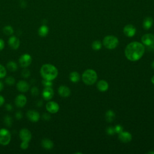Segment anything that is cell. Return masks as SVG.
<instances>
[{
  "label": "cell",
  "instance_id": "cell-18",
  "mask_svg": "<svg viewBox=\"0 0 154 154\" xmlns=\"http://www.w3.org/2000/svg\"><path fill=\"white\" fill-rule=\"evenodd\" d=\"M42 146L46 150H50L54 147L53 142L49 138H44L41 142Z\"/></svg>",
  "mask_w": 154,
  "mask_h": 154
},
{
  "label": "cell",
  "instance_id": "cell-41",
  "mask_svg": "<svg viewBox=\"0 0 154 154\" xmlns=\"http://www.w3.org/2000/svg\"><path fill=\"white\" fill-rule=\"evenodd\" d=\"M42 103H43V102H42V100H38L37 102V106H39V107H41L42 105Z\"/></svg>",
  "mask_w": 154,
  "mask_h": 154
},
{
  "label": "cell",
  "instance_id": "cell-9",
  "mask_svg": "<svg viewBox=\"0 0 154 154\" xmlns=\"http://www.w3.org/2000/svg\"><path fill=\"white\" fill-rule=\"evenodd\" d=\"M142 43L147 46H150L154 44V35L152 34H144L141 37Z\"/></svg>",
  "mask_w": 154,
  "mask_h": 154
},
{
  "label": "cell",
  "instance_id": "cell-22",
  "mask_svg": "<svg viewBox=\"0 0 154 154\" xmlns=\"http://www.w3.org/2000/svg\"><path fill=\"white\" fill-rule=\"evenodd\" d=\"M69 78L72 82H78L80 79V76L77 72H72L70 73Z\"/></svg>",
  "mask_w": 154,
  "mask_h": 154
},
{
  "label": "cell",
  "instance_id": "cell-5",
  "mask_svg": "<svg viewBox=\"0 0 154 154\" xmlns=\"http://www.w3.org/2000/svg\"><path fill=\"white\" fill-rule=\"evenodd\" d=\"M11 134L10 131L5 128L0 129V144L7 146L11 141Z\"/></svg>",
  "mask_w": 154,
  "mask_h": 154
},
{
  "label": "cell",
  "instance_id": "cell-32",
  "mask_svg": "<svg viewBox=\"0 0 154 154\" xmlns=\"http://www.w3.org/2000/svg\"><path fill=\"white\" fill-rule=\"evenodd\" d=\"M31 93L32 95L34 96H37V95L38 94V93H39L38 88L37 87H33L31 88Z\"/></svg>",
  "mask_w": 154,
  "mask_h": 154
},
{
  "label": "cell",
  "instance_id": "cell-29",
  "mask_svg": "<svg viewBox=\"0 0 154 154\" xmlns=\"http://www.w3.org/2000/svg\"><path fill=\"white\" fill-rule=\"evenodd\" d=\"M7 71L6 69L4 67V66L2 64H0V79H2L4 78L6 76Z\"/></svg>",
  "mask_w": 154,
  "mask_h": 154
},
{
  "label": "cell",
  "instance_id": "cell-34",
  "mask_svg": "<svg viewBox=\"0 0 154 154\" xmlns=\"http://www.w3.org/2000/svg\"><path fill=\"white\" fill-rule=\"evenodd\" d=\"M114 128L115 132H116V133L120 134V132H122L123 131V127L122 126H120V125H116Z\"/></svg>",
  "mask_w": 154,
  "mask_h": 154
},
{
  "label": "cell",
  "instance_id": "cell-1",
  "mask_svg": "<svg viewBox=\"0 0 154 154\" xmlns=\"http://www.w3.org/2000/svg\"><path fill=\"white\" fill-rule=\"evenodd\" d=\"M145 51L144 45L137 42H133L128 44L125 51L126 57L132 61L140 60L143 55Z\"/></svg>",
  "mask_w": 154,
  "mask_h": 154
},
{
  "label": "cell",
  "instance_id": "cell-20",
  "mask_svg": "<svg viewBox=\"0 0 154 154\" xmlns=\"http://www.w3.org/2000/svg\"><path fill=\"white\" fill-rule=\"evenodd\" d=\"M48 32H49V28L45 25H42L38 29V34L41 37H45L46 35H48Z\"/></svg>",
  "mask_w": 154,
  "mask_h": 154
},
{
  "label": "cell",
  "instance_id": "cell-16",
  "mask_svg": "<svg viewBox=\"0 0 154 154\" xmlns=\"http://www.w3.org/2000/svg\"><path fill=\"white\" fill-rule=\"evenodd\" d=\"M119 138L121 141L123 143H128L132 140V135L129 132L122 131L119 134Z\"/></svg>",
  "mask_w": 154,
  "mask_h": 154
},
{
  "label": "cell",
  "instance_id": "cell-39",
  "mask_svg": "<svg viewBox=\"0 0 154 154\" xmlns=\"http://www.w3.org/2000/svg\"><path fill=\"white\" fill-rule=\"evenodd\" d=\"M5 46V43H4V42L2 39L0 38V51L4 49Z\"/></svg>",
  "mask_w": 154,
  "mask_h": 154
},
{
  "label": "cell",
  "instance_id": "cell-12",
  "mask_svg": "<svg viewBox=\"0 0 154 154\" xmlns=\"http://www.w3.org/2000/svg\"><path fill=\"white\" fill-rule=\"evenodd\" d=\"M27 102V99L26 96L23 94H19L17 95L14 100V102L16 105L19 108H22L23 107Z\"/></svg>",
  "mask_w": 154,
  "mask_h": 154
},
{
  "label": "cell",
  "instance_id": "cell-10",
  "mask_svg": "<svg viewBox=\"0 0 154 154\" xmlns=\"http://www.w3.org/2000/svg\"><path fill=\"white\" fill-rule=\"evenodd\" d=\"M28 119L32 122H37L40 119V114L35 110L30 109L26 112Z\"/></svg>",
  "mask_w": 154,
  "mask_h": 154
},
{
  "label": "cell",
  "instance_id": "cell-35",
  "mask_svg": "<svg viewBox=\"0 0 154 154\" xmlns=\"http://www.w3.org/2000/svg\"><path fill=\"white\" fill-rule=\"evenodd\" d=\"M106 132L108 134L112 135L115 133V131H114V128L112 127H109L106 129Z\"/></svg>",
  "mask_w": 154,
  "mask_h": 154
},
{
  "label": "cell",
  "instance_id": "cell-4",
  "mask_svg": "<svg viewBox=\"0 0 154 154\" xmlns=\"http://www.w3.org/2000/svg\"><path fill=\"white\" fill-rule=\"evenodd\" d=\"M103 43L105 47L107 49H113L117 46L119 40L114 35H107L103 38Z\"/></svg>",
  "mask_w": 154,
  "mask_h": 154
},
{
  "label": "cell",
  "instance_id": "cell-45",
  "mask_svg": "<svg viewBox=\"0 0 154 154\" xmlns=\"http://www.w3.org/2000/svg\"><path fill=\"white\" fill-rule=\"evenodd\" d=\"M148 153H154L153 152H149Z\"/></svg>",
  "mask_w": 154,
  "mask_h": 154
},
{
  "label": "cell",
  "instance_id": "cell-43",
  "mask_svg": "<svg viewBox=\"0 0 154 154\" xmlns=\"http://www.w3.org/2000/svg\"><path fill=\"white\" fill-rule=\"evenodd\" d=\"M151 81H152V82L154 84V76L152 78V79H151Z\"/></svg>",
  "mask_w": 154,
  "mask_h": 154
},
{
  "label": "cell",
  "instance_id": "cell-14",
  "mask_svg": "<svg viewBox=\"0 0 154 154\" xmlns=\"http://www.w3.org/2000/svg\"><path fill=\"white\" fill-rule=\"evenodd\" d=\"M8 43L13 49H17L20 46V40L17 37L13 35L9 38Z\"/></svg>",
  "mask_w": 154,
  "mask_h": 154
},
{
  "label": "cell",
  "instance_id": "cell-36",
  "mask_svg": "<svg viewBox=\"0 0 154 154\" xmlns=\"http://www.w3.org/2000/svg\"><path fill=\"white\" fill-rule=\"evenodd\" d=\"M42 119H43V120H46V121H48V120H50L51 116H50V115H49V114H48V113H44V114H43V115H42Z\"/></svg>",
  "mask_w": 154,
  "mask_h": 154
},
{
  "label": "cell",
  "instance_id": "cell-28",
  "mask_svg": "<svg viewBox=\"0 0 154 154\" xmlns=\"http://www.w3.org/2000/svg\"><path fill=\"white\" fill-rule=\"evenodd\" d=\"M5 83L7 84V85H12L14 84L15 82V79L11 76H8L5 78Z\"/></svg>",
  "mask_w": 154,
  "mask_h": 154
},
{
  "label": "cell",
  "instance_id": "cell-25",
  "mask_svg": "<svg viewBox=\"0 0 154 154\" xmlns=\"http://www.w3.org/2000/svg\"><path fill=\"white\" fill-rule=\"evenodd\" d=\"M3 32L5 34H6L7 35H10L13 34L14 30H13V28L11 26L7 25L5 27H4Z\"/></svg>",
  "mask_w": 154,
  "mask_h": 154
},
{
  "label": "cell",
  "instance_id": "cell-21",
  "mask_svg": "<svg viewBox=\"0 0 154 154\" xmlns=\"http://www.w3.org/2000/svg\"><path fill=\"white\" fill-rule=\"evenodd\" d=\"M153 24V19L150 17H146L143 21V27L145 29H149Z\"/></svg>",
  "mask_w": 154,
  "mask_h": 154
},
{
  "label": "cell",
  "instance_id": "cell-27",
  "mask_svg": "<svg viewBox=\"0 0 154 154\" xmlns=\"http://www.w3.org/2000/svg\"><path fill=\"white\" fill-rule=\"evenodd\" d=\"M102 47V43H100V41L98 40H96L94 42H93L92 43V48L94 50H99Z\"/></svg>",
  "mask_w": 154,
  "mask_h": 154
},
{
  "label": "cell",
  "instance_id": "cell-30",
  "mask_svg": "<svg viewBox=\"0 0 154 154\" xmlns=\"http://www.w3.org/2000/svg\"><path fill=\"white\" fill-rule=\"evenodd\" d=\"M31 75L30 71L27 69H24L22 71V76L25 78H28Z\"/></svg>",
  "mask_w": 154,
  "mask_h": 154
},
{
  "label": "cell",
  "instance_id": "cell-2",
  "mask_svg": "<svg viewBox=\"0 0 154 154\" xmlns=\"http://www.w3.org/2000/svg\"><path fill=\"white\" fill-rule=\"evenodd\" d=\"M58 73L57 69L52 64H45L41 67L40 74L43 79L52 81L57 78Z\"/></svg>",
  "mask_w": 154,
  "mask_h": 154
},
{
  "label": "cell",
  "instance_id": "cell-17",
  "mask_svg": "<svg viewBox=\"0 0 154 154\" xmlns=\"http://www.w3.org/2000/svg\"><path fill=\"white\" fill-rule=\"evenodd\" d=\"M59 94L63 97H68L70 94V89L65 85H61L58 90Z\"/></svg>",
  "mask_w": 154,
  "mask_h": 154
},
{
  "label": "cell",
  "instance_id": "cell-3",
  "mask_svg": "<svg viewBox=\"0 0 154 154\" xmlns=\"http://www.w3.org/2000/svg\"><path fill=\"white\" fill-rule=\"evenodd\" d=\"M97 76L96 72L92 69H87L84 72L82 75L83 82L87 85H92L97 80Z\"/></svg>",
  "mask_w": 154,
  "mask_h": 154
},
{
  "label": "cell",
  "instance_id": "cell-40",
  "mask_svg": "<svg viewBox=\"0 0 154 154\" xmlns=\"http://www.w3.org/2000/svg\"><path fill=\"white\" fill-rule=\"evenodd\" d=\"M4 101H5V99H4V97L0 95V106L4 104Z\"/></svg>",
  "mask_w": 154,
  "mask_h": 154
},
{
  "label": "cell",
  "instance_id": "cell-24",
  "mask_svg": "<svg viewBox=\"0 0 154 154\" xmlns=\"http://www.w3.org/2000/svg\"><path fill=\"white\" fill-rule=\"evenodd\" d=\"M7 67L10 71L15 72L17 69V65L14 61H8V63L7 64Z\"/></svg>",
  "mask_w": 154,
  "mask_h": 154
},
{
  "label": "cell",
  "instance_id": "cell-31",
  "mask_svg": "<svg viewBox=\"0 0 154 154\" xmlns=\"http://www.w3.org/2000/svg\"><path fill=\"white\" fill-rule=\"evenodd\" d=\"M42 83L45 87H51L52 85V82H51V81L46 79H43Z\"/></svg>",
  "mask_w": 154,
  "mask_h": 154
},
{
  "label": "cell",
  "instance_id": "cell-6",
  "mask_svg": "<svg viewBox=\"0 0 154 154\" xmlns=\"http://www.w3.org/2000/svg\"><path fill=\"white\" fill-rule=\"evenodd\" d=\"M19 62L22 67L26 68L29 66L32 62L31 56L28 54H24L20 57Z\"/></svg>",
  "mask_w": 154,
  "mask_h": 154
},
{
  "label": "cell",
  "instance_id": "cell-19",
  "mask_svg": "<svg viewBox=\"0 0 154 154\" xmlns=\"http://www.w3.org/2000/svg\"><path fill=\"white\" fill-rule=\"evenodd\" d=\"M97 87L100 91H105L108 88V84L105 80H100L97 82Z\"/></svg>",
  "mask_w": 154,
  "mask_h": 154
},
{
  "label": "cell",
  "instance_id": "cell-42",
  "mask_svg": "<svg viewBox=\"0 0 154 154\" xmlns=\"http://www.w3.org/2000/svg\"><path fill=\"white\" fill-rule=\"evenodd\" d=\"M3 88H4V84L1 81H0V91H1Z\"/></svg>",
  "mask_w": 154,
  "mask_h": 154
},
{
  "label": "cell",
  "instance_id": "cell-15",
  "mask_svg": "<svg viewBox=\"0 0 154 154\" xmlns=\"http://www.w3.org/2000/svg\"><path fill=\"white\" fill-rule=\"evenodd\" d=\"M16 87L19 91L22 93H25L28 91V90H29V85L26 81L23 80H20L17 83Z\"/></svg>",
  "mask_w": 154,
  "mask_h": 154
},
{
  "label": "cell",
  "instance_id": "cell-13",
  "mask_svg": "<svg viewBox=\"0 0 154 154\" xmlns=\"http://www.w3.org/2000/svg\"><path fill=\"white\" fill-rule=\"evenodd\" d=\"M124 34L129 37H133L136 32V28L132 25H127L123 28Z\"/></svg>",
  "mask_w": 154,
  "mask_h": 154
},
{
  "label": "cell",
  "instance_id": "cell-7",
  "mask_svg": "<svg viewBox=\"0 0 154 154\" xmlns=\"http://www.w3.org/2000/svg\"><path fill=\"white\" fill-rule=\"evenodd\" d=\"M19 137L22 141L29 142L31 139L32 135L29 129L26 128H23L19 132Z\"/></svg>",
  "mask_w": 154,
  "mask_h": 154
},
{
  "label": "cell",
  "instance_id": "cell-23",
  "mask_svg": "<svg viewBox=\"0 0 154 154\" xmlns=\"http://www.w3.org/2000/svg\"><path fill=\"white\" fill-rule=\"evenodd\" d=\"M105 118L107 122H111L115 119V114L112 110H108L105 114Z\"/></svg>",
  "mask_w": 154,
  "mask_h": 154
},
{
  "label": "cell",
  "instance_id": "cell-37",
  "mask_svg": "<svg viewBox=\"0 0 154 154\" xmlns=\"http://www.w3.org/2000/svg\"><path fill=\"white\" fill-rule=\"evenodd\" d=\"M16 117L17 119L20 120L22 118V113L21 111H17L16 112Z\"/></svg>",
  "mask_w": 154,
  "mask_h": 154
},
{
  "label": "cell",
  "instance_id": "cell-26",
  "mask_svg": "<svg viewBox=\"0 0 154 154\" xmlns=\"http://www.w3.org/2000/svg\"><path fill=\"white\" fill-rule=\"evenodd\" d=\"M4 122L6 125L7 126L10 127L11 126V125H12V123H13L12 118L10 116L7 115L4 118Z\"/></svg>",
  "mask_w": 154,
  "mask_h": 154
},
{
  "label": "cell",
  "instance_id": "cell-38",
  "mask_svg": "<svg viewBox=\"0 0 154 154\" xmlns=\"http://www.w3.org/2000/svg\"><path fill=\"white\" fill-rule=\"evenodd\" d=\"M5 108H6V109H7V111H11L13 109V106H12V105H11V104L7 103V104L5 105Z\"/></svg>",
  "mask_w": 154,
  "mask_h": 154
},
{
  "label": "cell",
  "instance_id": "cell-11",
  "mask_svg": "<svg viewBox=\"0 0 154 154\" xmlns=\"http://www.w3.org/2000/svg\"><path fill=\"white\" fill-rule=\"evenodd\" d=\"M54 94V92L51 87H45L42 91V96L44 99L49 100L51 99Z\"/></svg>",
  "mask_w": 154,
  "mask_h": 154
},
{
  "label": "cell",
  "instance_id": "cell-44",
  "mask_svg": "<svg viewBox=\"0 0 154 154\" xmlns=\"http://www.w3.org/2000/svg\"><path fill=\"white\" fill-rule=\"evenodd\" d=\"M151 66H152V68L154 69V61L152 62V63Z\"/></svg>",
  "mask_w": 154,
  "mask_h": 154
},
{
  "label": "cell",
  "instance_id": "cell-33",
  "mask_svg": "<svg viewBox=\"0 0 154 154\" xmlns=\"http://www.w3.org/2000/svg\"><path fill=\"white\" fill-rule=\"evenodd\" d=\"M29 142L25 141H22V143H20V148L23 150H26L28 147H29Z\"/></svg>",
  "mask_w": 154,
  "mask_h": 154
},
{
  "label": "cell",
  "instance_id": "cell-8",
  "mask_svg": "<svg viewBox=\"0 0 154 154\" xmlns=\"http://www.w3.org/2000/svg\"><path fill=\"white\" fill-rule=\"evenodd\" d=\"M46 108L48 112L55 114L58 111L60 107L59 105L57 102L54 101H49L46 103Z\"/></svg>",
  "mask_w": 154,
  "mask_h": 154
}]
</instances>
